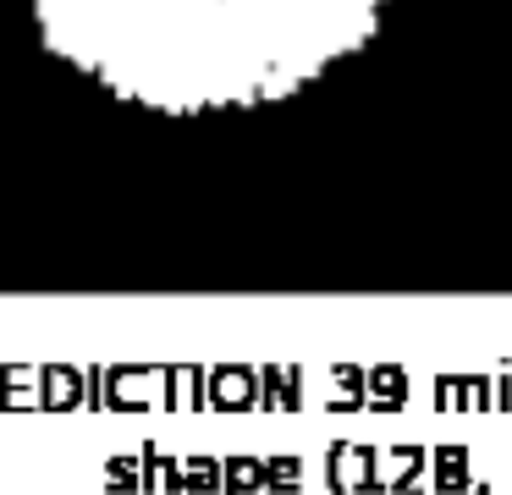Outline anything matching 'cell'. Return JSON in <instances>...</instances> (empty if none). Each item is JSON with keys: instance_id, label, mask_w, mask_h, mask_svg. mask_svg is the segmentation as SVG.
I'll return each instance as SVG.
<instances>
[{"instance_id": "6da1fadb", "label": "cell", "mask_w": 512, "mask_h": 495, "mask_svg": "<svg viewBox=\"0 0 512 495\" xmlns=\"http://www.w3.org/2000/svg\"><path fill=\"white\" fill-rule=\"evenodd\" d=\"M56 61L155 116L303 94L380 33L391 0H23Z\"/></svg>"}]
</instances>
